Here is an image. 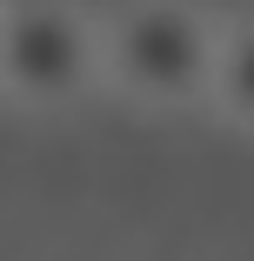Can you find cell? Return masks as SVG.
<instances>
[{"label":"cell","instance_id":"obj_1","mask_svg":"<svg viewBox=\"0 0 254 261\" xmlns=\"http://www.w3.org/2000/svg\"><path fill=\"white\" fill-rule=\"evenodd\" d=\"M221 27L194 0H121L100 14V81L140 108H194L208 100Z\"/></svg>","mask_w":254,"mask_h":261},{"label":"cell","instance_id":"obj_2","mask_svg":"<svg viewBox=\"0 0 254 261\" xmlns=\"http://www.w3.org/2000/svg\"><path fill=\"white\" fill-rule=\"evenodd\" d=\"M100 81V14L74 0H0V94L20 108H74Z\"/></svg>","mask_w":254,"mask_h":261},{"label":"cell","instance_id":"obj_3","mask_svg":"<svg viewBox=\"0 0 254 261\" xmlns=\"http://www.w3.org/2000/svg\"><path fill=\"white\" fill-rule=\"evenodd\" d=\"M208 108L221 121H234L241 134H254V20L221 27V54H214V81H208Z\"/></svg>","mask_w":254,"mask_h":261}]
</instances>
